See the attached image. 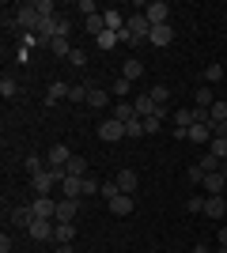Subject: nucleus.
<instances>
[{"label": "nucleus", "instance_id": "obj_1", "mask_svg": "<svg viewBox=\"0 0 227 253\" xmlns=\"http://www.w3.org/2000/svg\"><path fill=\"white\" fill-rule=\"evenodd\" d=\"M65 178H68V174H65L61 167H45L42 174H34V178H31V185H34V193H38V197H49L57 185H65Z\"/></svg>", "mask_w": 227, "mask_h": 253}, {"label": "nucleus", "instance_id": "obj_2", "mask_svg": "<svg viewBox=\"0 0 227 253\" xmlns=\"http://www.w3.org/2000/svg\"><path fill=\"white\" fill-rule=\"evenodd\" d=\"M125 31L133 34V42H136V45H144V42H148V34H151L148 15H144V11H133V15H125Z\"/></svg>", "mask_w": 227, "mask_h": 253}, {"label": "nucleus", "instance_id": "obj_3", "mask_svg": "<svg viewBox=\"0 0 227 253\" xmlns=\"http://www.w3.org/2000/svg\"><path fill=\"white\" fill-rule=\"evenodd\" d=\"M144 15H148L151 27H163V23H171V4L167 0H151V4H144Z\"/></svg>", "mask_w": 227, "mask_h": 253}, {"label": "nucleus", "instance_id": "obj_4", "mask_svg": "<svg viewBox=\"0 0 227 253\" xmlns=\"http://www.w3.org/2000/svg\"><path fill=\"white\" fill-rule=\"evenodd\" d=\"M53 231H57V219H34L31 227H27V234H31L34 242H49Z\"/></svg>", "mask_w": 227, "mask_h": 253}, {"label": "nucleus", "instance_id": "obj_5", "mask_svg": "<svg viewBox=\"0 0 227 253\" xmlns=\"http://www.w3.org/2000/svg\"><path fill=\"white\" fill-rule=\"evenodd\" d=\"M121 136H125V125H121V121H114V117H106V121L98 125V140H106V144H118Z\"/></svg>", "mask_w": 227, "mask_h": 253}, {"label": "nucleus", "instance_id": "obj_6", "mask_svg": "<svg viewBox=\"0 0 227 253\" xmlns=\"http://www.w3.org/2000/svg\"><path fill=\"white\" fill-rule=\"evenodd\" d=\"M171 42H174V27H171V23H163V27H151V34H148V45L163 49V45H171Z\"/></svg>", "mask_w": 227, "mask_h": 253}, {"label": "nucleus", "instance_id": "obj_7", "mask_svg": "<svg viewBox=\"0 0 227 253\" xmlns=\"http://www.w3.org/2000/svg\"><path fill=\"white\" fill-rule=\"evenodd\" d=\"M34 219H38V215H34L31 204H19V208H11V223H8V227H23V231H27Z\"/></svg>", "mask_w": 227, "mask_h": 253}, {"label": "nucleus", "instance_id": "obj_8", "mask_svg": "<svg viewBox=\"0 0 227 253\" xmlns=\"http://www.w3.org/2000/svg\"><path fill=\"white\" fill-rule=\"evenodd\" d=\"M34 215H38V219H57V201L53 197H34Z\"/></svg>", "mask_w": 227, "mask_h": 253}, {"label": "nucleus", "instance_id": "obj_9", "mask_svg": "<svg viewBox=\"0 0 227 253\" xmlns=\"http://www.w3.org/2000/svg\"><path fill=\"white\" fill-rule=\"evenodd\" d=\"M201 189H205L208 197H224V189H227V178L220 174V170H216V174H205V181H201Z\"/></svg>", "mask_w": 227, "mask_h": 253}, {"label": "nucleus", "instance_id": "obj_10", "mask_svg": "<svg viewBox=\"0 0 227 253\" xmlns=\"http://www.w3.org/2000/svg\"><path fill=\"white\" fill-rule=\"evenodd\" d=\"M114 181H118V189H121V193H129V197L136 193V185H140V178H136V170H133V167L118 170V178H114Z\"/></svg>", "mask_w": 227, "mask_h": 253}, {"label": "nucleus", "instance_id": "obj_11", "mask_svg": "<svg viewBox=\"0 0 227 253\" xmlns=\"http://www.w3.org/2000/svg\"><path fill=\"white\" fill-rule=\"evenodd\" d=\"M76 211H80V201H72V197H61L57 201V223H72Z\"/></svg>", "mask_w": 227, "mask_h": 253}, {"label": "nucleus", "instance_id": "obj_12", "mask_svg": "<svg viewBox=\"0 0 227 253\" xmlns=\"http://www.w3.org/2000/svg\"><path fill=\"white\" fill-rule=\"evenodd\" d=\"M68 159H72L68 144H53V148L45 151V163H49V167H61V170H65V163H68Z\"/></svg>", "mask_w": 227, "mask_h": 253}, {"label": "nucleus", "instance_id": "obj_13", "mask_svg": "<svg viewBox=\"0 0 227 253\" xmlns=\"http://www.w3.org/2000/svg\"><path fill=\"white\" fill-rule=\"evenodd\" d=\"M110 204V211H114V215H133V208H136V201H133L129 193H118V197H114V201H106Z\"/></svg>", "mask_w": 227, "mask_h": 253}, {"label": "nucleus", "instance_id": "obj_14", "mask_svg": "<svg viewBox=\"0 0 227 253\" xmlns=\"http://www.w3.org/2000/svg\"><path fill=\"white\" fill-rule=\"evenodd\" d=\"M133 106H136V117H140V121L163 110V106H155V98H151V95H136V98H133Z\"/></svg>", "mask_w": 227, "mask_h": 253}, {"label": "nucleus", "instance_id": "obj_15", "mask_svg": "<svg viewBox=\"0 0 227 253\" xmlns=\"http://www.w3.org/2000/svg\"><path fill=\"white\" fill-rule=\"evenodd\" d=\"M171 121H174V128H189V125H197V117H193V106H178L171 114Z\"/></svg>", "mask_w": 227, "mask_h": 253}, {"label": "nucleus", "instance_id": "obj_16", "mask_svg": "<svg viewBox=\"0 0 227 253\" xmlns=\"http://www.w3.org/2000/svg\"><path fill=\"white\" fill-rule=\"evenodd\" d=\"M114 121H121V125H129V121H136V106L133 102H114Z\"/></svg>", "mask_w": 227, "mask_h": 253}, {"label": "nucleus", "instance_id": "obj_17", "mask_svg": "<svg viewBox=\"0 0 227 253\" xmlns=\"http://www.w3.org/2000/svg\"><path fill=\"white\" fill-rule=\"evenodd\" d=\"M212 102H216L212 87H208V84H201V87L193 91V106H197V110H212Z\"/></svg>", "mask_w": 227, "mask_h": 253}, {"label": "nucleus", "instance_id": "obj_18", "mask_svg": "<svg viewBox=\"0 0 227 253\" xmlns=\"http://www.w3.org/2000/svg\"><path fill=\"white\" fill-rule=\"evenodd\" d=\"M61 98H68V84H61V80H53V84L45 87V106H57Z\"/></svg>", "mask_w": 227, "mask_h": 253}, {"label": "nucleus", "instance_id": "obj_19", "mask_svg": "<svg viewBox=\"0 0 227 253\" xmlns=\"http://www.w3.org/2000/svg\"><path fill=\"white\" fill-rule=\"evenodd\" d=\"M205 215H208V219H224V215H227V201H224V197H208V201H205Z\"/></svg>", "mask_w": 227, "mask_h": 253}, {"label": "nucleus", "instance_id": "obj_20", "mask_svg": "<svg viewBox=\"0 0 227 253\" xmlns=\"http://www.w3.org/2000/svg\"><path fill=\"white\" fill-rule=\"evenodd\" d=\"M102 19H106V31H114V34L125 31V15H121L118 8H106V11H102Z\"/></svg>", "mask_w": 227, "mask_h": 253}, {"label": "nucleus", "instance_id": "obj_21", "mask_svg": "<svg viewBox=\"0 0 227 253\" xmlns=\"http://www.w3.org/2000/svg\"><path fill=\"white\" fill-rule=\"evenodd\" d=\"M65 174H68V178H87V159L84 155H72L65 163Z\"/></svg>", "mask_w": 227, "mask_h": 253}, {"label": "nucleus", "instance_id": "obj_22", "mask_svg": "<svg viewBox=\"0 0 227 253\" xmlns=\"http://www.w3.org/2000/svg\"><path fill=\"white\" fill-rule=\"evenodd\" d=\"M212 136H216L212 125H189V140L193 144H212Z\"/></svg>", "mask_w": 227, "mask_h": 253}, {"label": "nucleus", "instance_id": "obj_23", "mask_svg": "<svg viewBox=\"0 0 227 253\" xmlns=\"http://www.w3.org/2000/svg\"><path fill=\"white\" fill-rule=\"evenodd\" d=\"M61 193H65V197H72V201H84V178H65Z\"/></svg>", "mask_w": 227, "mask_h": 253}, {"label": "nucleus", "instance_id": "obj_24", "mask_svg": "<svg viewBox=\"0 0 227 253\" xmlns=\"http://www.w3.org/2000/svg\"><path fill=\"white\" fill-rule=\"evenodd\" d=\"M76 238V223H57V231H53V242L57 246H68Z\"/></svg>", "mask_w": 227, "mask_h": 253}, {"label": "nucleus", "instance_id": "obj_25", "mask_svg": "<svg viewBox=\"0 0 227 253\" xmlns=\"http://www.w3.org/2000/svg\"><path fill=\"white\" fill-rule=\"evenodd\" d=\"M121 76H125V80H140V76H144V64L136 61V57H129V61L121 64Z\"/></svg>", "mask_w": 227, "mask_h": 253}, {"label": "nucleus", "instance_id": "obj_26", "mask_svg": "<svg viewBox=\"0 0 227 253\" xmlns=\"http://www.w3.org/2000/svg\"><path fill=\"white\" fill-rule=\"evenodd\" d=\"M87 106H95V110L110 106V91H102V87H91V95H87Z\"/></svg>", "mask_w": 227, "mask_h": 253}, {"label": "nucleus", "instance_id": "obj_27", "mask_svg": "<svg viewBox=\"0 0 227 253\" xmlns=\"http://www.w3.org/2000/svg\"><path fill=\"white\" fill-rule=\"evenodd\" d=\"M129 87H133V80H125V76H118V80H114V87H110V95L125 102V98H129Z\"/></svg>", "mask_w": 227, "mask_h": 253}, {"label": "nucleus", "instance_id": "obj_28", "mask_svg": "<svg viewBox=\"0 0 227 253\" xmlns=\"http://www.w3.org/2000/svg\"><path fill=\"white\" fill-rule=\"evenodd\" d=\"M72 49H76V45L68 42V38H53V42H49V53H53V57H68Z\"/></svg>", "mask_w": 227, "mask_h": 253}, {"label": "nucleus", "instance_id": "obj_29", "mask_svg": "<svg viewBox=\"0 0 227 253\" xmlns=\"http://www.w3.org/2000/svg\"><path fill=\"white\" fill-rule=\"evenodd\" d=\"M205 201L208 193H189V215H205Z\"/></svg>", "mask_w": 227, "mask_h": 253}, {"label": "nucleus", "instance_id": "obj_30", "mask_svg": "<svg viewBox=\"0 0 227 253\" xmlns=\"http://www.w3.org/2000/svg\"><path fill=\"white\" fill-rule=\"evenodd\" d=\"M84 27H87V34H95V38H98V34L106 31V19H102V11H98V15H91V19H84Z\"/></svg>", "mask_w": 227, "mask_h": 253}, {"label": "nucleus", "instance_id": "obj_31", "mask_svg": "<svg viewBox=\"0 0 227 253\" xmlns=\"http://www.w3.org/2000/svg\"><path fill=\"white\" fill-rule=\"evenodd\" d=\"M201 76H205V84L208 87H212V84H220V80H224V64H208V68H205V72H201Z\"/></svg>", "mask_w": 227, "mask_h": 253}, {"label": "nucleus", "instance_id": "obj_32", "mask_svg": "<svg viewBox=\"0 0 227 253\" xmlns=\"http://www.w3.org/2000/svg\"><path fill=\"white\" fill-rule=\"evenodd\" d=\"M23 167L31 170V178H34V174H42V170H45V167H49V163H45V159H42V155H27V159H23Z\"/></svg>", "mask_w": 227, "mask_h": 253}, {"label": "nucleus", "instance_id": "obj_33", "mask_svg": "<svg viewBox=\"0 0 227 253\" xmlns=\"http://www.w3.org/2000/svg\"><path fill=\"white\" fill-rule=\"evenodd\" d=\"M0 95H4V98H15V95H19V84H15V76H4V80H0Z\"/></svg>", "mask_w": 227, "mask_h": 253}, {"label": "nucleus", "instance_id": "obj_34", "mask_svg": "<svg viewBox=\"0 0 227 253\" xmlns=\"http://www.w3.org/2000/svg\"><path fill=\"white\" fill-rule=\"evenodd\" d=\"M185 181H189V185H201V181H205V170H201V163H189V167H185Z\"/></svg>", "mask_w": 227, "mask_h": 253}, {"label": "nucleus", "instance_id": "obj_35", "mask_svg": "<svg viewBox=\"0 0 227 253\" xmlns=\"http://www.w3.org/2000/svg\"><path fill=\"white\" fill-rule=\"evenodd\" d=\"M163 117H167V106H163L159 114H151V117H144V132H159V125H163Z\"/></svg>", "mask_w": 227, "mask_h": 253}, {"label": "nucleus", "instance_id": "obj_36", "mask_svg": "<svg viewBox=\"0 0 227 253\" xmlns=\"http://www.w3.org/2000/svg\"><path fill=\"white\" fill-rule=\"evenodd\" d=\"M91 95V84H80V87H68V102H87Z\"/></svg>", "mask_w": 227, "mask_h": 253}, {"label": "nucleus", "instance_id": "obj_37", "mask_svg": "<svg viewBox=\"0 0 227 253\" xmlns=\"http://www.w3.org/2000/svg\"><path fill=\"white\" fill-rule=\"evenodd\" d=\"M34 8H38L42 19H53V15H57V4H53V0H34Z\"/></svg>", "mask_w": 227, "mask_h": 253}, {"label": "nucleus", "instance_id": "obj_38", "mask_svg": "<svg viewBox=\"0 0 227 253\" xmlns=\"http://www.w3.org/2000/svg\"><path fill=\"white\" fill-rule=\"evenodd\" d=\"M95 42H98V49H114V45H118L121 38H118V34H114V31H102V34H98V38H95Z\"/></svg>", "mask_w": 227, "mask_h": 253}, {"label": "nucleus", "instance_id": "obj_39", "mask_svg": "<svg viewBox=\"0 0 227 253\" xmlns=\"http://www.w3.org/2000/svg\"><path fill=\"white\" fill-rule=\"evenodd\" d=\"M148 95L155 98V106H163V102H167V98H171V87H167V84H155V87H151V91H148Z\"/></svg>", "mask_w": 227, "mask_h": 253}, {"label": "nucleus", "instance_id": "obj_40", "mask_svg": "<svg viewBox=\"0 0 227 253\" xmlns=\"http://www.w3.org/2000/svg\"><path fill=\"white\" fill-rule=\"evenodd\" d=\"M208 151H212V155H216V159H227V140H224V136H212V144H208Z\"/></svg>", "mask_w": 227, "mask_h": 253}, {"label": "nucleus", "instance_id": "obj_41", "mask_svg": "<svg viewBox=\"0 0 227 253\" xmlns=\"http://www.w3.org/2000/svg\"><path fill=\"white\" fill-rule=\"evenodd\" d=\"M76 11H84V19H91V15H98V4H95V0H80Z\"/></svg>", "mask_w": 227, "mask_h": 253}, {"label": "nucleus", "instance_id": "obj_42", "mask_svg": "<svg viewBox=\"0 0 227 253\" xmlns=\"http://www.w3.org/2000/svg\"><path fill=\"white\" fill-rule=\"evenodd\" d=\"M125 136H148V132H144V121H140V117H136V121H129V125H125Z\"/></svg>", "mask_w": 227, "mask_h": 253}, {"label": "nucleus", "instance_id": "obj_43", "mask_svg": "<svg viewBox=\"0 0 227 253\" xmlns=\"http://www.w3.org/2000/svg\"><path fill=\"white\" fill-rule=\"evenodd\" d=\"M95 193H102V185H98V181L87 174V178H84V197H95Z\"/></svg>", "mask_w": 227, "mask_h": 253}, {"label": "nucleus", "instance_id": "obj_44", "mask_svg": "<svg viewBox=\"0 0 227 253\" xmlns=\"http://www.w3.org/2000/svg\"><path fill=\"white\" fill-rule=\"evenodd\" d=\"M118 181H106V185H102V193H98V197H106V201H114V197H118Z\"/></svg>", "mask_w": 227, "mask_h": 253}, {"label": "nucleus", "instance_id": "obj_45", "mask_svg": "<svg viewBox=\"0 0 227 253\" xmlns=\"http://www.w3.org/2000/svg\"><path fill=\"white\" fill-rule=\"evenodd\" d=\"M68 61H72L76 68H84V64H87V53L84 49H72V53H68Z\"/></svg>", "mask_w": 227, "mask_h": 253}, {"label": "nucleus", "instance_id": "obj_46", "mask_svg": "<svg viewBox=\"0 0 227 253\" xmlns=\"http://www.w3.org/2000/svg\"><path fill=\"white\" fill-rule=\"evenodd\" d=\"M0 253H11V238H8V231L0 234Z\"/></svg>", "mask_w": 227, "mask_h": 253}, {"label": "nucleus", "instance_id": "obj_47", "mask_svg": "<svg viewBox=\"0 0 227 253\" xmlns=\"http://www.w3.org/2000/svg\"><path fill=\"white\" fill-rule=\"evenodd\" d=\"M53 253H76V250H72V242H68V246H57Z\"/></svg>", "mask_w": 227, "mask_h": 253}, {"label": "nucleus", "instance_id": "obj_48", "mask_svg": "<svg viewBox=\"0 0 227 253\" xmlns=\"http://www.w3.org/2000/svg\"><path fill=\"white\" fill-rule=\"evenodd\" d=\"M193 253H212V250H208L205 242H197V246H193Z\"/></svg>", "mask_w": 227, "mask_h": 253}, {"label": "nucleus", "instance_id": "obj_49", "mask_svg": "<svg viewBox=\"0 0 227 253\" xmlns=\"http://www.w3.org/2000/svg\"><path fill=\"white\" fill-rule=\"evenodd\" d=\"M220 246H227V227H220Z\"/></svg>", "mask_w": 227, "mask_h": 253}, {"label": "nucleus", "instance_id": "obj_50", "mask_svg": "<svg viewBox=\"0 0 227 253\" xmlns=\"http://www.w3.org/2000/svg\"><path fill=\"white\" fill-rule=\"evenodd\" d=\"M220 174H224V178H227V159H224V163H220Z\"/></svg>", "mask_w": 227, "mask_h": 253}, {"label": "nucleus", "instance_id": "obj_51", "mask_svg": "<svg viewBox=\"0 0 227 253\" xmlns=\"http://www.w3.org/2000/svg\"><path fill=\"white\" fill-rule=\"evenodd\" d=\"M220 253H227V246H220Z\"/></svg>", "mask_w": 227, "mask_h": 253}]
</instances>
